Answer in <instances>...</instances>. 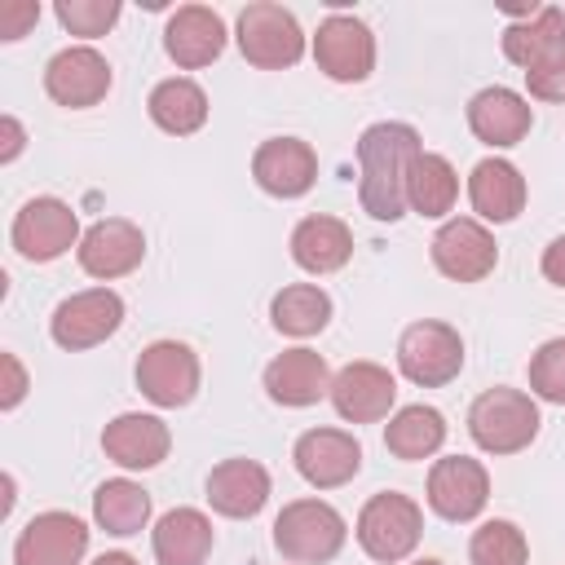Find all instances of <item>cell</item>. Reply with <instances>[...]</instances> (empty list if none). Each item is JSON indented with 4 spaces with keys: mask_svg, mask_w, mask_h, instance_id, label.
<instances>
[{
    "mask_svg": "<svg viewBox=\"0 0 565 565\" xmlns=\"http://www.w3.org/2000/svg\"><path fill=\"white\" fill-rule=\"evenodd\" d=\"M419 154V132L411 124H371L358 137V199L362 212L375 221H402L406 216V177Z\"/></svg>",
    "mask_w": 565,
    "mask_h": 565,
    "instance_id": "obj_1",
    "label": "cell"
},
{
    "mask_svg": "<svg viewBox=\"0 0 565 565\" xmlns=\"http://www.w3.org/2000/svg\"><path fill=\"white\" fill-rule=\"evenodd\" d=\"M468 433L486 455H516L539 437V406L521 388H486L468 406Z\"/></svg>",
    "mask_w": 565,
    "mask_h": 565,
    "instance_id": "obj_2",
    "label": "cell"
},
{
    "mask_svg": "<svg viewBox=\"0 0 565 565\" xmlns=\"http://www.w3.org/2000/svg\"><path fill=\"white\" fill-rule=\"evenodd\" d=\"M419 534H424V512L411 494L380 490L358 512V543L371 561H384V565L406 561L415 552Z\"/></svg>",
    "mask_w": 565,
    "mask_h": 565,
    "instance_id": "obj_3",
    "label": "cell"
},
{
    "mask_svg": "<svg viewBox=\"0 0 565 565\" xmlns=\"http://www.w3.org/2000/svg\"><path fill=\"white\" fill-rule=\"evenodd\" d=\"M344 516L322 499H291L274 521V547L296 565H322L344 547Z\"/></svg>",
    "mask_w": 565,
    "mask_h": 565,
    "instance_id": "obj_4",
    "label": "cell"
},
{
    "mask_svg": "<svg viewBox=\"0 0 565 565\" xmlns=\"http://www.w3.org/2000/svg\"><path fill=\"white\" fill-rule=\"evenodd\" d=\"M397 366L419 388H441L463 371V335L450 322H411L397 340Z\"/></svg>",
    "mask_w": 565,
    "mask_h": 565,
    "instance_id": "obj_5",
    "label": "cell"
},
{
    "mask_svg": "<svg viewBox=\"0 0 565 565\" xmlns=\"http://www.w3.org/2000/svg\"><path fill=\"white\" fill-rule=\"evenodd\" d=\"M238 49L252 66L260 71H282L296 66L305 53V31L296 22L291 9L274 4V0H256L238 13Z\"/></svg>",
    "mask_w": 565,
    "mask_h": 565,
    "instance_id": "obj_6",
    "label": "cell"
},
{
    "mask_svg": "<svg viewBox=\"0 0 565 565\" xmlns=\"http://www.w3.org/2000/svg\"><path fill=\"white\" fill-rule=\"evenodd\" d=\"M124 322V300L119 291L110 287H88V291H75L66 296L53 318H49V335L53 344L71 349V353H84V349H97L102 340H110Z\"/></svg>",
    "mask_w": 565,
    "mask_h": 565,
    "instance_id": "obj_7",
    "label": "cell"
},
{
    "mask_svg": "<svg viewBox=\"0 0 565 565\" xmlns=\"http://www.w3.org/2000/svg\"><path fill=\"white\" fill-rule=\"evenodd\" d=\"M9 238H13V247H18L22 260L44 265V260H57L62 252L79 247L84 234H79V216H75L71 203H62L53 194H40V199L22 203V212L13 216Z\"/></svg>",
    "mask_w": 565,
    "mask_h": 565,
    "instance_id": "obj_8",
    "label": "cell"
},
{
    "mask_svg": "<svg viewBox=\"0 0 565 565\" xmlns=\"http://www.w3.org/2000/svg\"><path fill=\"white\" fill-rule=\"evenodd\" d=\"M137 388L163 411L190 406L194 393H199V358H194V349L181 344V340L146 344L141 358H137Z\"/></svg>",
    "mask_w": 565,
    "mask_h": 565,
    "instance_id": "obj_9",
    "label": "cell"
},
{
    "mask_svg": "<svg viewBox=\"0 0 565 565\" xmlns=\"http://www.w3.org/2000/svg\"><path fill=\"white\" fill-rule=\"evenodd\" d=\"M313 62L335 84H362L371 75V66H375V35H371V26L362 18H353V13L322 18V26L313 35Z\"/></svg>",
    "mask_w": 565,
    "mask_h": 565,
    "instance_id": "obj_10",
    "label": "cell"
},
{
    "mask_svg": "<svg viewBox=\"0 0 565 565\" xmlns=\"http://www.w3.org/2000/svg\"><path fill=\"white\" fill-rule=\"evenodd\" d=\"M291 459H296V472L318 486V490H335L344 481L358 477L362 468V441L344 428H309L296 437L291 446Z\"/></svg>",
    "mask_w": 565,
    "mask_h": 565,
    "instance_id": "obj_11",
    "label": "cell"
},
{
    "mask_svg": "<svg viewBox=\"0 0 565 565\" xmlns=\"http://www.w3.org/2000/svg\"><path fill=\"white\" fill-rule=\"evenodd\" d=\"M44 93L57 106H71V110L97 106L110 93V62L97 49H88V44H71V49H62V53L49 57V66H44Z\"/></svg>",
    "mask_w": 565,
    "mask_h": 565,
    "instance_id": "obj_12",
    "label": "cell"
},
{
    "mask_svg": "<svg viewBox=\"0 0 565 565\" xmlns=\"http://www.w3.org/2000/svg\"><path fill=\"white\" fill-rule=\"evenodd\" d=\"M433 265L455 282H481L499 265L494 234L472 216H455L433 234Z\"/></svg>",
    "mask_w": 565,
    "mask_h": 565,
    "instance_id": "obj_13",
    "label": "cell"
},
{
    "mask_svg": "<svg viewBox=\"0 0 565 565\" xmlns=\"http://www.w3.org/2000/svg\"><path fill=\"white\" fill-rule=\"evenodd\" d=\"M75 256H79V269L93 274V278H102V282L106 278H124V274H132L141 265L146 234L128 216H102L97 225L84 230Z\"/></svg>",
    "mask_w": 565,
    "mask_h": 565,
    "instance_id": "obj_14",
    "label": "cell"
},
{
    "mask_svg": "<svg viewBox=\"0 0 565 565\" xmlns=\"http://www.w3.org/2000/svg\"><path fill=\"white\" fill-rule=\"evenodd\" d=\"M397 402V380L380 362H349L331 375V406L349 424H375L393 411Z\"/></svg>",
    "mask_w": 565,
    "mask_h": 565,
    "instance_id": "obj_15",
    "label": "cell"
},
{
    "mask_svg": "<svg viewBox=\"0 0 565 565\" xmlns=\"http://www.w3.org/2000/svg\"><path fill=\"white\" fill-rule=\"evenodd\" d=\"M88 552V525L75 512H40L13 543V565H79Z\"/></svg>",
    "mask_w": 565,
    "mask_h": 565,
    "instance_id": "obj_16",
    "label": "cell"
},
{
    "mask_svg": "<svg viewBox=\"0 0 565 565\" xmlns=\"http://www.w3.org/2000/svg\"><path fill=\"white\" fill-rule=\"evenodd\" d=\"M252 177L274 199H300L318 181V154L300 137H269L252 154Z\"/></svg>",
    "mask_w": 565,
    "mask_h": 565,
    "instance_id": "obj_17",
    "label": "cell"
},
{
    "mask_svg": "<svg viewBox=\"0 0 565 565\" xmlns=\"http://www.w3.org/2000/svg\"><path fill=\"white\" fill-rule=\"evenodd\" d=\"M490 499V472L468 455H446L428 468V508L446 521H472Z\"/></svg>",
    "mask_w": 565,
    "mask_h": 565,
    "instance_id": "obj_18",
    "label": "cell"
},
{
    "mask_svg": "<svg viewBox=\"0 0 565 565\" xmlns=\"http://www.w3.org/2000/svg\"><path fill=\"white\" fill-rule=\"evenodd\" d=\"M163 49L185 71H199V66L216 62L221 49H225V22H221V13L207 9V4H181L168 18V26H163Z\"/></svg>",
    "mask_w": 565,
    "mask_h": 565,
    "instance_id": "obj_19",
    "label": "cell"
},
{
    "mask_svg": "<svg viewBox=\"0 0 565 565\" xmlns=\"http://www.w3.org/2000/svg\"><path fill=\"white\" fill-rule=\"evenodd\" d=\"M102 450L106 459H115L119 468H154L168 459L172 450V433L159 415H141V411H128V415H115L106 428H102Z\"/></svg>",
    "mask_w": 565,
    "mask_h": 565,
    "instance_id": "obj_20",
    "label": "cell"
},
{
    "mask_svg": "<svg viewBox=\"0 0 565 565\" xmlns=\"http://www.w3.org/2000/svg\"><path fill=\"white\" fill-rule=\"evenodd\" d=\"M534 124V110L521 93L494 84V88H481L472 102H468V128L477 141L503 150V146H516Z\"/></svg>",
    "mask_w": 565,
    "mask_h": 565,
    "instance_id": "obj_21",
    "label": "cell"
},
{
    "mask_svg": "<svg viewBox=\"0 0 565 565\" xmlns=\"http://www.w3.org/2000/svg\"><path fill=\"white\" fill-rule=\"evenodd\" d=\"M265 393L278 406H313L331 393V371L313 349H287L265 366Z\"/></svg>",
    "mask_w": 565,
    "mask_h": 565,
    "instance_id": "obj_22",
    "label": "cell"
},
{
    "mask_svg": "<svg viewBox=\"0 0 565 565\" xmlns=\"http://www.w3.org/2000/svg\"><path fill=\"white\" fill-rule=\"evenodd\" d=\"M207 503L221 516H256L269 503V472L256 459H221L207 472Z\"/></svg>",
    "mask_w": 565,
    "mask_h": 565,
    "instance_id": "obj_23",
    "label": "cell"
},
{
    "mask_svg": "<svg viewBox=\"0 0 565 565\" xmlns=\"http://www.w3.org/2000/svg\"><path fill=\"white\" fill-rule=\"evenodd\" d=\"M353 256V230L340 216H305L291 230V260L305 274H335Z\"/></svg>",
    "mask_w": 565,
    "mask_h": 565,
    "instance_id": "obj_24",
    "label": "cell"
},
{
    "mask_svg": "<svg viewBox=\"0 0 565 565\" xmlns=\"http://www.w3.org/2000/svg\"><path fill=\"white\" fill-rule=\"evenodd\" d=\"M468 199L481 221H494V225L516 221L525 207V177L508 159H481L468 177Z\"/></svg>",
    "mask_w": 565,
    "mask_h": 565,
    "instance_id": "obj_25",
    "label": "cell"
},
{
    "mask_svg": "<svg viewBox=\"0 0 565 565\" xmlns=\"http://www.w3.org/2000/svg\"><path fill=\"white\" fill-rule=\"evenodd\" d=\"M159 565H203L212 552V521L199 508H172L150 534Z\"/></svg>",
    "mask_w": 565,
    "mask_h": 565,
    "instance_id": "obj_26",
    "label": "cell"
},
{
    "mask_svg": "<svg viewBox=\"0 0 565 565\" xmlns=\"http://www.w3.org/2000/svg\"><path fill=\"white\" fill-rule=\"evenodd\" d=\"M561 49H565V9L556 4H543L534 9V18H521L503 31V57L521 71H534Z\"/></svg>",
    "mask_w": 565,
    "mask_h": 565,
    "instance_id": "obj_27",
    "label": "cell"
},
{
    "mask_svg": "<svg viewBox=\"0 0 565 565\" xmlns=\"http://www.w3.org/2000/svg\"><path fill=\"white\" fill-rule=\"evenodd\" d=\"M146 110H150V119H154L163 132L190 137V132H199V128L207 124V93H203L194 79L172 75V79H163V84L150 88Z\"/></svg>",
    "mask_w": 565,
    "mask_h": 565,
    "instance_id": "obj_28",
    "label": "cell"
},
{
    "mask_svg": "<svg viewBox=\"0 0 565 565\" xmlns=\"http://www.w3.org/2000/svg\"><path fill=\"white\" fill-rule=\"evenodd\" d=\"M455 194H459V177H455L450 159L419 150L411 163V177H406V207L419 216H446L455 207Z\"/></svg>",
    "mask_w": 565,
    "mask_h": 565,
    "instance_id": "obj_29",
    "label": "cell"
},
{
    "mask_svg": "<svg viewBox=\"0 0 565 565\" xmlns=\"http://www.w3.org/2000/svg\"><path fill=\"white\" fill-rule=\"evenodd\" d=\"M269 322L274 331L296 335V340L318 335L331 322V296L318 282H291L269 300Z\"/></svg>",
    "mask_w": 565,
    "mask_h": 565,
    "instance_id": "obj_30",
    "label": "cell"
},
{
    "mask_svg": "<svg viewBox=\"0 0 565 565\" xmlns=\"http://www.w3.org/2000/svg\"><path fill=\"white\" fill-rule=\"evenodd\" d=\"M93 521L106 530V534H141L146 521H150V490H141L137 481L128 477H115V481H102L97 494H93Z\"/></svg>",
    "mask_w": 565,
    "mask_h": 565,
    "instance_id": "obj_31",
    "label": "cell"
},
{
    "mask_svg": "<svg viewBox=\"0 0 565 565\" xmlns=\"http://www.w3.org/2000/svg\"><path fill=\"white\" fill-rule=\"evenodd\" d=\"M441 441H446V419L437 406H424V402L402 406L384 428V446L397 459H428L441 450Z\"/></svg>",
    "mask_w": 565,
    "mask_h": 565,
    "instance_id": "obj_32",
    "label": "cell"
},
{
    "mask_svg": "<svg viewBox=\"0 0 565 565\" xmlns=\"http://www.w3.org/2000/svg\"><path fill=\"white\" fill-rule=\"evenodd\" d=\"M468 561L472 565H525L530 561V543H525L521 525L494 516V521H486V525L472 530Z\"/></svg>",
    "mask_w": 565,
    "mask_h": 565,
    "instance_id": "obj_33",
    "label": "cell"
},
{
    "mask_svg": "<svg viewBox=\"0 0 565 565\" xmlns=\"http://www.w3.org/2000/svg\"><path fill=\"white\" fill-rule=\"evenodd\" d=\"M53 13H57V22H62L71 35L93 40V35H106V31L119 22L124 4H119V0H57Z\"/></svg>",
    "mask_w": 565,
    "mask_h": 565,
    "instance_id": "obj_34",
    "label": "cell"
},
{
    "mask_svg": "<svg viewBox=\"0 0 565 565\" xmlns=\"http://www.w3.org/2000/svg\"><path fill=\"white\" fill-rule=\"evenodd\" d=\"M530 388L543 402L565 406V335H552V340H543L534 349V358H530Z\"/></svg>",
    "mask_w": 565,
    "mask_h": 565,
    "instance_id": "obj_35",
    "label": "cell"
},
{
    "mask_svg": "<svg viewBox=\"0 0 565 565\" xmlns=\"http://www.w3.org/2000/svg\"><path fill=\"white\" fill-rule=\"evenodd\" d=\"M525 84H530V97L539 102H565V49L539 62L534 71H525Z\"/></svg>",
    "mask_w": 565,
    "mask_h": 565,
    "instance_id": "obj_36",
    "label": "cell"
},
{
    "mask_svg": "<svg viewBox=\"0 0 565 565\" xmlns=\"http://www.w3.org/2000/svg\"><path fill=\"white\" fill-rule=\"evenodd\" d=\"M35 22H40V4L35 0H4L0 4V40H22Z\"/></svg>",
    "mask_w": 565,
    "mask_h": 565,
    "instance_id": "obj_37",
    "label": "cell"
},
{
    "mask_svg": "<svg viewBox=\"0 0 565 565\" xmlns=\"http://www.w3.org/2000/svg\"><path fill=\"white\" fill-rule=\"evenodd\" d=\"M0 366H4V393H0V411H13V406L26 397V371H22L18 353H4V358H0Z\"/></svg>",
    "mask_w": 565,
    "mask_h": 565,
    "instance_id": "obj_38",
    "label": "cell"
},
{
    "mask_svg": "<svg viewBox=\"0 0 565 565\" xmlns=\"http://www.w3.org/2000/svg\"><path fill=\"white\" fill-rule=\"evenodd\" d=\"M0 137H4V146H0V163H13V159L22 154V146H26L22 124H18L13 115H4V119H0Z\"/></svg>",
    "mask_w": 565,
    "mask_h": 565,
    "instance_id": "obj_39",
    "label": "cell"
},
{
    "mask_svg": "<svg viewBox=\"0 0 565 565\" xmlns=\"http://www.w3.org/2000/svg\"><path fill=\"white\" fill-rule=\"evenodd\" d=\"M543 278L556 282V287H565V234L543 247Z\"/></svg>",
    "mask_w": 565,
    "mask_h": 565,
    "instance_id": "obj_40",
    "label": "cell"
},
{
    "mask_svg": "<svg viewBox=\"0 0 565 565\" xmlns=\"http://www.w3.org/2000/svg\"><path fill=\"white\" fill-rule=\"evenodd\" d=\"M93 565H137V561H132L128 552H102V556H97Z\"/></svg>",
    "mask_w": 565,
    "mask_h": 565,
    "instance_id": "obj_41",
    "label": "cell"
},
{
    "mask_svg": "<svg viewBox=\"0 0 565 565\" xmlns=\"http://www.w3.org/2000/svg\"><path fill=\"white\" fill-rule=\"evenodd\" d=\"M411 565H446V561H437V556H424V561H411Z\"/></svg>",
    "mask_w": 565,
    "mask_h": 565,
    "instance_id": "obj_42",
    "label": "cell"
}]
</instances>
